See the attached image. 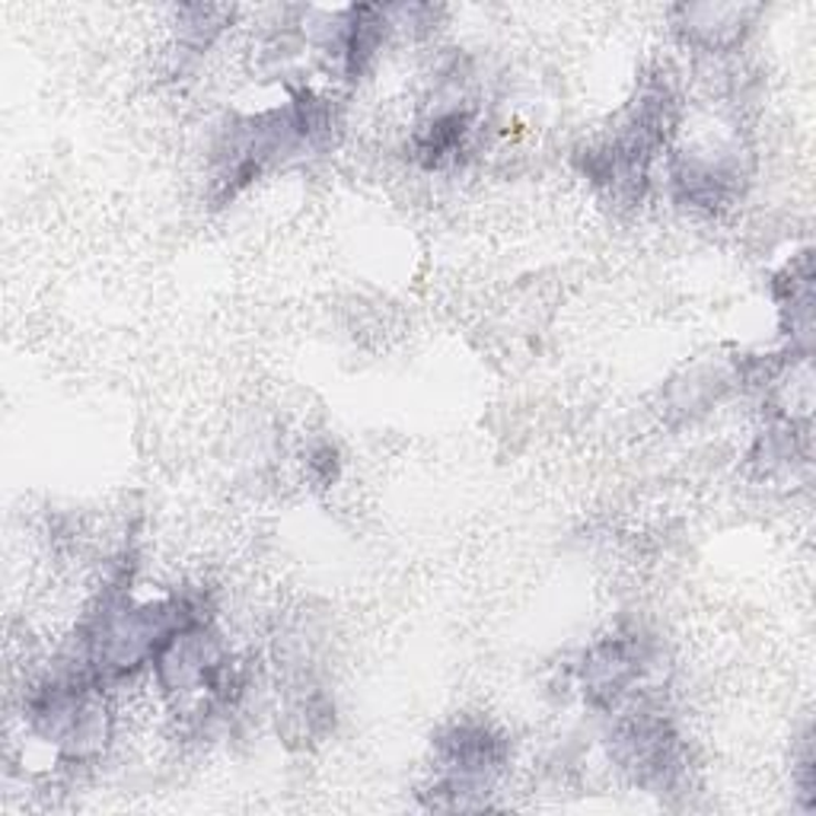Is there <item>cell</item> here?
I'll list each match as a JSON object with an SVG mask.
<instances>
[{
    "label": "cell",
    "mask_w": 816,
    "mask_h": 816,
    "mask_svg": "<svg viewBox=\"0 0 816 816\" xmlns=\"http://www.w3.org/2000/svg\"><path fill=\"white\" fill-rule=\"evenodd\" d=\"M463 135H466V115L453 113L437 118L422 138V153L427 157V163L437 167L444 157H451L453 150L459 147V141H463Z\"/></svg>",
    "instance_id": "1"
}]
</instances>
